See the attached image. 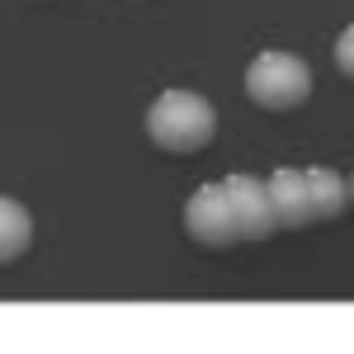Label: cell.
I'll return each mask as SVG.
<instances>
[{
	"mask_svg": "<svg viewBox=\"0 0 354 354\" xmlns=\"http://www.w3.org/2000/svg\"><path fill=\"white\" fill-rule=\"evenodd\" d=\"M147 137L170 151V156H194L218 137V113L203 95L189 90H165L161 100L147 109Z\"/></svg>",
	"mask_w": 354,
	"mask_h": 354,
	"instance_id": "obj_1",
	"label": "cell"
},
{
	"mask_svg": "<svg viewBox=\"0 0 354 354\" xmlns=\"http://www.w3.org/2000/svg\"><path fill=\"white\" fill-rule=\"evenodd\" d=\"M245 95L270 113L298 109L302 100L312 95V71L293 53H260L250 62V71H245Z\"/></svg>",
	"mask_w": 354,
	"mask_h": 354,
	"instance_id": "obj_2",
	"label": "cell"
},
{
	"mask_svg": "<svg viewBox=\"0 0 354 354\" xmlns=\"http://www.w3.org/2000/svg\"><path fill=\"white\" fill-rule=\"evenodd\" d=\"M185 227H189L194 241L208 245V250H227V245L245 241L227 185H203V189H194L189 203H185Z\"/></svg>",
	"mask_w": 354,
	"mask_h": 354,
	"instance_id": "obj_3",
	"label": "cell"
},
{
	"mask_svg": "<svg viewBox=\"0 0 354 354\" xmlns=\"http://www.w3.org/2000/svg\"><path fill=\"white\" fill-rule=\"evenodd\" d=\"M222 185L232 194V208H236V222H241L245 241H265V236L279 232L274 198H270V185H265V180H255V175H227Z\"/></svg>",
	"mask_w": 354,
	"mask_h": 354,
	"instance_id": "obj_4",
	"label": "cell"
},
{
	"mask_svg": "<svg viewBox=\"0 0 354 354\" xmlns=\"http://www.w3.org/2000/svg\"><path fill=\"white\" fill-rule=\"evenodd\" d=\"M265 185H270L279 227L298 232V227H307V222H317L312 218V194H307V175H302V170H274Z\"/></svg>",
	"mask_w": 354,
	"mask_h": 354,
	"instance_id": "obj_5",
	"label": "cell"
},
{
	"mask_svg": "<svg viewBox=\"0 0 354 354\" xmlns=\"http://www.w3.org/2000/svg\"><path fill=\"white\" fill-rule=\"evenodd\" d=\"M307 175V194H312V218L317 222H330L350 208V180H340L335 170H302Z\"/></svg>",
	"mask_w": 354,
	"mask_h": 354,
	"instance_id": "obj_6",
	"label": "cell"
},
{
	"mask_svg": "<svg viewBox=\"0 0 354 354\" xmlns=\"http://www.w3.org/2000/svg\"><path fill=\"white\" fill-rule=\"evenodd\" d=\"M33 241V222L28 213L15 203V198H0V265H10V260H19Z\"/></svg>",
	"mask_w": 354,
	"mask_h": 354,
	"instance_id": "obj_7",
	"label": "cell"
},
{
	"mask_svg": "<svg viewBox=\"0 0 354 354\" xmlns=\"http://www.w3.org/2000/svg\"><path fill=\"white\" fill-rule=\"evenodd\" d=\"M335 66H340V76H350V81H354V24L335 38Z\"/></svg>",
	"mask_w": 354,
	"mask_h": 354,
	"instance_id": "obj_8",
	"label": "cell"
},
{
	"mask_svg": "<svg viewBox=\"0 0 354 354\" xmlns=\"http://www.w3.org/2000/svg\"><path fill=\"white\" fill-rule=\"evenodd\" d=\"M350 203H354V180H350Z\"/></svg>",
	"mask_w": 354,
	"mask_h": 354,
	"instance_id": "obj_9",
	"label": "cell"
}]
</instances>
